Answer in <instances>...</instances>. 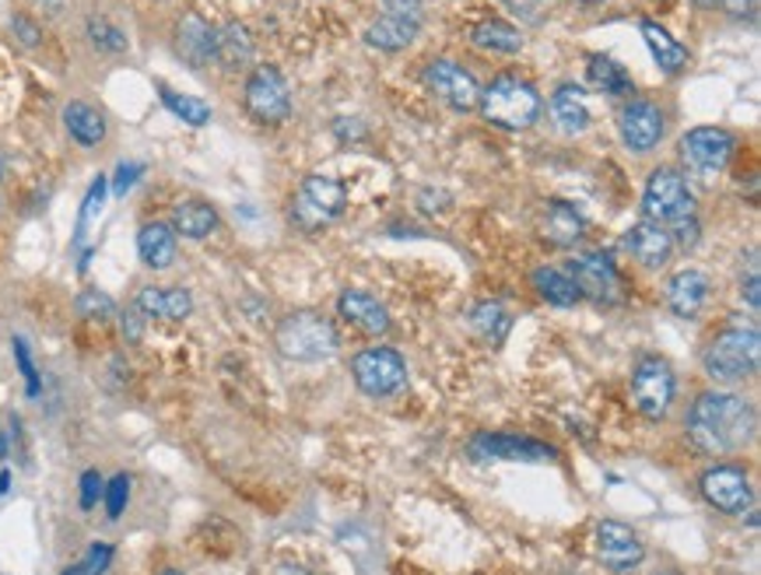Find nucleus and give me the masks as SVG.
Masks as SVG:
<instances>
[{"instance_id":"obj_2","label":"nucleus","mask_w":761,"mask_h":575,"mask_svg":"<svg viewBox=\"0 0 761 575\" xmlns=\"http://www.w3.org/2000/svg\"><path fill=\"white\" fill-rule=\"evenodd\" d=\"M478 106H481V117L491 127L512 130V133L534 127L541 120V109H544L537 88L523 78H517V74H499L488 88H481Z\"/></svg>"},{"instance_id":"obj_49","label":"nucleus","mask_w":761,"mask_h":575,"mask_svg":"<svg viewBox=\"0 0 761 575\" xmlns=\"http://www.w3.org/2000/svg\"><path fill=\"white\" fill-rule=\"evenodd\" d=\"M719 4L727 8L730 14H737V18H744V14L754 11V0H719Z\"/></svg>"},{"instance_id":"obj_15","label":"nucleus","mask_w":761,"mask_h":575,"mask_svg":"<svg viewBox=\"0 0 761 575\" xmlns=\"http://www.w3.org/2000/svg\"><path fill=\"white\" fill-rule=\"evenodd\" d=\"M618 130H621V141L628 144V151L645 155V151H653L660 144V138H663V112L653 102L632 99L621 109Z\"/></svg>"},{"instance_id":"obj_48","label":"nucleus","mask_w":761,"mask_h":575,"mask_svg":"<svg viewBox=\"0 0 761 575\" xmlns=\"http://www.w3.org/2000/svg\"><path fill=\"white\" fill-rule=\"evenodd\" d=\"M387 8H390L393 14H411V18H422L425 0H387Z\"/></svg>"},{"instance_id":"obj_29","label":"nucleus","mask_w":761,"mask_h":575,"mask_svg":"<svg viewBox=\"0 0 761 575\" xmlns=\"http://www.w3.org/2000/svg\"><path fill=\"white\" fill-rule=\"evenodd\" d=\"M64 127L81 148H95L106 141V117L88 102H70L64 109Z\"/></svg>"},{"instance_id":"obj_22","label":"nucleus","mask_w":761,"mask_h":575,"mask_svg":"<svg viewBox=\"0 0 761 575\" xmlns=\"http://www.w3.org/2000/svg\"><path fill=\"white\" fill-rule=\"evenodd\" d=\"M134 305L151 319H186L194 313V295L186 288H141Z\"/></svg>"},{"instance_id":"obj_51","label":"nucleus","mask_w":761,"mask_h":575,"mask_svg":"<svg viewBox=\"0 0 761 575\" xmlns=\"http://www.w3.org/2000/svg\"><path fill=\"white\" fill-rule=\"evenodd\" d=\"M274 575H309V572H306V568H298V565H281Z\"/></svg>"},{"instance_id":"obj_1","label":"nucleus","mask_w":761,"mask_h":575,"mask_svg":"<svg viewBox=\"0 0 761 575\" xmlns=\"http://www.w3.org/2000/svg\"><path fill=\"white\" fill-rule=\"evenodd\" d=\"M754 408L751 400L737 393L709 390L702 393L688 411V438L698 453L706 456H727L744 449L754 438Z\"/></svg>"},{"instance_id":"obj_31","label":"nucleus","mask_w":761,"mask_h":575,"mask_svg":"<svg viewBox=\"0 0 761 575\" xmlns=\"http://www.w3.org/2000/svg\"><path fill=\"white\" fill-rule=\"evenodd\" d=\"M534 288H537V295L547 305H558V310H568V305H576L583 299L576 281L568 278L565 271H555V267H537V271H534Z\"/></svg>"},{"instance_id":"obj_21","label":"nucleus","mask_w":761,"mask_h":575,"mask_svg":"<svg viewBox=\"0 0 761 575\" xmlns=\"http://www.w3.org/2000/svg\"><path fill=\"white\" fill-rule=\"evenodd\" d=\"M417 32H422V18L387 11L383 18H376V22L369 25L366 43H369V46H376V50L396 53V50H407V46L417 40Z\"/></svg>"},{"instance_id":"obj_16","label":"nucleus","mask_w":761,"mask_h":575,"mask_svg":"<svg viewBox=\"0 0 761 575\" xmlns=\"http://www.w3.org/2000/svg\"><path fill=\"white\" fill-rule=\"evenodd\" d=\"M597 554H600V562L611 568V572H632L642 565L645 558V547L642 541L635 536L632 527H624V523H615V520H604L597 527Z\"/></svg>"},{"instance_id":"obj_12","label":"nucleus","mask_w":761,"mask_h":575,"mask_svg":"<svg viewBox=\"0 0 761 575\" xmlns=\"http://www.w3.org/2000/svg\"><path fill=\"white\" fill-rule=\"evenodd\" d=\"M425 85L435 99L446 102L453 112H470L481 99V85L474 82V74L453 61H432L425 67Z\"/></svg>"},{"instance_id":"obj_25","label":"nucleus","mask_w":761,"mask_h":575,"mask_svg":"<svg viewBox=\"0 0 761 575\" xmlns=\"http://www.w3.org/2000/svg\"><path fill=\"white\" fill-rule=\"evenodd\" d=\"M138 253L151 271H165L176 260V232L165 221H148L138 232Z\"/></svg>"},{"instance_id":"obj_26","label":"nucleus","mask_w":761,"mask_h":575,"mask_svg":"<svg viewBox=\"0 0 761 575\" xmlns=\"http://www.w3.org/2000/svg\"><path fill=\"white\" fill-rule=\"evenodd\" d=\"M215 61L228 70H239L253 61V35L246 25L228 22L225 29H218L215 35Z\"/></svg>"},{"instance_id":"obj_45","label":"nucleus","mask_w":761,"mask_h":575,"mask_svg":"<svg viewBox=\"0 0 761 575\" xmlns=\"http://www.w3.org/2000/svg\"><path fill=\"white\" fill-rule=\"evenodd\" d=\"M11 29L18 32V40H22L25 46H40V25H35V22H29V18H22V14H18L14 22H11Z\"/></svg>"},{"instance_id":"obj_54","label":"nucleus","mask_w":761,"mask_h":575,"mask_svg":"<svg viewBox=\"0 0 761 575\" xmlns=\"http://www.w3.org/2000/svg\"><path fill=\"white\" fill-rule=\"evenodd\" d=\"M4 456H8V438L0 435V459H4Z\"/></svg>"},{"instance_id":"obj_23","label":"nucleus","mask_w":761,"mask_h":575,"mask_svg":"<svg viewBox=\"0 0 761 575\" xmlns=\"http://www.w3.org/2000/svg\"><path fill=\"white\" fill-rule=\"evenodd\" d=\"M639 32H642V40H645V46H650L653 61H656V67L663 74H671V78H674V74H681L684 67H688V50H684L663 25H656V22L645 18V22H639Z\"/></svg>"},{"instance_id":"obj_52","label":"nucleus","mask_w":761,"mask_h":575,"mask_svg":"<svg viewBox=\"0 0 761 575\" xmlns=\"http://www.w3.org/2000/svg\"><path fill=\"white\" fill-rule=\"evenodd\" d=\"M11 491V474L4 470V474H0V495H8Z\"/></svg>"},{"instance_id":"obj_14","label":"nucleus","mask_w":761,"mask_h":575,"mask_svg":"<svg viewBox=\"0 0 761 575\" xmlns=\"http://www.w3.org/2000/svg\"><path fill=\"white\" fill-rule=\"evenodd\" d=\"M470 453L478 459H523V464H544V459H555V446L537 443V438L526 435H499V432H481L474 435Z\"/></svg>"},{"instance_id":"obj_37","label":"nucleus","mask_w":761,"mask_h":575,"mask_svg":"<svg viewBox=\"0 0 761 575\" xmlns=\"http://www.w3.org/2000/svg\"><path fill=\"white\" fill-rule=\"evenodd\" d=\"M112 562V547L109 544H91L88 554H85V562L78 565H70L64 575H102Z\"/></svg>"},{"instance_id":"obj_38","label":"nucleus","mask_w":761,"mask_h":575,"mask_svg":"<svg viewBox=\"0 0 761 575\" xmlns=\"http://www.w3.org/2000/svg\"><path fill=\"white\" fill-rule=\"evenodd\" d=\"M102 495H106L109 520H120L123 509H127V498H130V474H117V477H112Z\"/></svg>"},{"instance_id":"obj_32","label":"nucleus","mask_w":761,"mask_h":575,"mask_svg":"<svg viewBox=\"0 0 761 575\" xmlns=\"http://www.w3.org/2000/svg\"><path fill=\"white\" fill-rule=\"evenodd\" d=\"M589 85L604 95H618V99L635 91L632 74H628L615 56H589Z\"/></svg>"},{"instance_id":"obj_56","label":"nucleus","mask_w":761,"mask_h":575,"mask_svg":"<svg viewBox=\"0 0 761 575\" xmlns=\"http://www.w3.org/2000/svg\"><path fill=\"white\" fill-rule=\"evenodd\" d=\"M162 575H183V572H176V568H165Z\"/></svg>"},{"instance_id":"obj_5","label":"nucleus","mask_w":761,"mask_h":575,"mask_svg":"<svg viewBox=\"0 0 761 575\" xmlns=\"http://www.w3.org/2000/svg\"><path fill=\"white\" fill-rule=\"evenodd\" d=\"M348 207V194L337 180L327 176H306L292 197V221L302 232H323L330 221H337Z\"/></svg>"},{"instance_id":"obj_47","label":"nucleus","mask_w":761,"mask_h":575,"mask_svg":"<svg viewBox=\"0 0 761 575\" xmlns=\"http://www.w3.org/2000/svg\"><path fill=\"white\" fill-rule=\"evenodd\" d=\"M740 292L748 295V305H751V310H758V305H761V292H758V263H751L748 281L740 284Z\"/></svg>"},{"instance_id":"obj_36","label":"nucleus","mask_w":761,"mask_h":575,"mask_svg":"<svg viewBox=\"0 0 761 575\" xmlns=\"http://www.w3.org/2000/svg\"><path fill=\"white\" fill-rule=\"evenodd\" d=\"M78 313L85 319H109V316H117V302L102 295L99 288H88V292L78 295Z\"/></svg>"},{"instance_id":"obj_13","label":"nucleus","mask_w":761,"mask_h":575,"mask_svg":"<svg viewBox=\"0 0 761 575\" xmlns=\"http://www.w3.org/2000/svg\"><path fill=\"white\" fill-rule=\"evenodd\" d=\"M698 488H702V495H706V502L719 512L737 516V512L751 509V477L733 464L709 467L706 474H702Z\"/></svg>"},{"instance_id":"obj_27","label":"nucleus","mask_w":761,"mask_h":575,"mask_svg":"<svg viewBox=\"0 0 761 575\" xmlns=\"http://www.w3.org/2000/svg\"><path fill=\"white\" fill-rule=\"evenodd\" d=\"M541 236L555 246H576L583 236V218L576 215L573 204L565 200H551L544 210V221H541Z\"/></svg>"},{"instance_id":"obj_39","label":"nucleus","mask_w":761,"mask_h":575,"mask_svg":"<svg viewBox=\"0 0 761 575\" xmlns=\"http://www.w3.org/2000/svg\"><path fill=\"white\" fill-rule=\"evenodd\" d=\"M14 358H18V369H22V376H25L29 397H40V372H35L32 355H29V344L22 337H14Z\"/></svg>"},{"instance_id":"obj_9","label":"nucleus","mask_w":761,"mask_h":575,"mask_svg":"<svg viewBox=\"0 0 761 575\" xmlns=\"http://www.w3.org/2000/svg\"><path fill=\"white\" fill-rule=\"evenodd\" d=\"M351 372L361 393L369 397H393L407 387V361L393 348H366L351 361Z\"/></svg>"},{"instance_id":"obj_11","label":"nucleus","mask_w":761,"mask_h":575,"mask_svg":"<svg viewBox=\"0 0 761 575\" xmlns=\"http://www.w3.org/2000/svg\"><path fill=\"white\" fill-rule=\"evenodd\" d=\"M568 278L576 281L579 295L594 299L600 305H618L624 299V281L618 274V267L604 253H579L568 263Z\"/></svg>"},{"instance_id":"obj_18","label":"nucleus","mask_w":761,"mask_h":575,"mask_svg":"<svg viewBox=\"0 0 761 575\" xmlns=\"http://www.w3.org/2000/svg\"><path fill=\"white\" fill-rule=\"evenodd\" d=\"M624 246L628 253H632L642 267H650V271H656V267H663L671 260L674 253V242H671V232L656 221H639L624 232Z\"/></svg>"},{"instance_id":"obj_44","label":"nucleus","mask_w":761,"mask_h":575,"mask_svg":"<svg viewBox=\"0 0 761 575\" xmlns=\"http://www.w3.org/2000/svg\"><path fill=\"white\" fill-rule=\"evenodd\" d=\"M505 8H509L512 14H520L523 22H541L544 0H505Z\"/></svg>"},{"instance_id":"obj_35","label":"nucleus","mask_w":761,"mask_h":575,"mask_svg":"<svg viewBox=\"0 0 761 575\" xmlns=\"http://www.w3.org/2000/svg\"><path fill=\"white\" fill-rule=\"evenodd\" d=\"M88 35H91V43L99 46L102 53H123L127 50V35L117 25L102 22V18H91V22H88Z\"/></svg>"},{"instance_id":"obj_3","label":"nucleus","mask_w":761,"mask_h":575,"mask_svg":"<svg viewBox=\"0 0 761 575\" xmlns=\"http://www.w3.org/2000/svg\"><path fill=\"white\" fill-rule=\"evenodd\" d=\"M761 361V337L754 327H727L719 330L706 351H702V369L713 382L722 387H733V382H744L748 376L758 372Z\"/></svg>"},{"instance_id":"obj_40","label":"nucleus","mask_w":761,"mask_h":575,"mask_svg":"<svg viewBox=\"0 0 761 575\" xmlns=\"http://www.w3.org/2000/svg\"><path fill=\"white\" fill-rule=\"evenodd\" d=\"M102 491H106V485H102L99 470H85V474H81V498H78L81 509H85V512H91L95 506H99Z\"/></svg>"},{"instance_id":"obj_33","label":"nucleus","mask_w":761,"mask_h":575,"mask_svg":"<svg viewBox=\"0 0 761 575\" xmlns=\"http://www.w3.org/2000/svg\"><path fill=\"white\" fill-rule=\"evenodd\" d=\"M470 327H474V334H478L485 344H502L505 334H509V327H512V316L502 310L499 302H481V305H474Z\"/></svg>"},{"instance_id":"obj_6","label":"nucleus","mask_w":761,"mask_h":575,"mask_svg":"<svg viewBox=\"0 0 761 575\" xmlns=\"http://www.w3.org/2000/svg\"><path fill=\"white\" fill-rule=\"evenodd\" d=\"M642 210H645V221H656V225H674L695 215V197H692V186L688 180L681 176L677 169H656L650 183H645V194H642Z\"/></svg>"},{"instance_id":"obj_7","label":"nucleus","mask_w":761,"mask_h":575,"mask_svg":"<svg viewBox=\"0 0 761 575\" xmlns=\"http://www.w3.org/2000/svg\"><path fill=\"white\" fill-rule=\"evenodd\" d=\"M681 162L688 165V172L702 180H713L719 172H727L733 151H737V138L722 127H695L681 138Z\"/></svg>"},{"instance_id":"obj_50","label":"nucleus","mask_w":761,"mask_h":575,"mask_svg":"<svg viewBox=\"0 0 761 575\" xmlns=\"http://www.w3.org/2000/svg\"><path fill=\"white\" fill-rule=\"evenodd\" d=\"M337 138H361V133H366V130H361V123H351L348 127V120H337Z\"/></svg>"},{"instance_id":"obj_8","label":"nucleus","mask_w":761,"mask_h":575,"mask_svg":"<svg viewBox=\"0 0 761 575\" xmlns=\"http://www.w3.org/2000/svg\"><path fill=\"white\" fill-rule=\"evenodd\" d=\"M246 112L257 120V123H284L292 112V91L289 82H284V74L271 64H260L253 67V74L246 78Z\"/></svg>"},{"instance_id":"obj_57","label":"nucleus","mask_w":761,"mask_h":575,"mask_svg":"<svg viewBox=\"0 0 761 575\" xmlns=\"http://www.w3.org/2000/svg\"><path fill=\"white\" fill-rule=\"evenodd\" d=\"M0 176H4V165H0Z\"/></svg>"},{"instance_id":"obj_20","label":"nucleus","mask_w":761,"mask_h":575,"mask_svg":"<svg viewBox=\"0 0 761 575\" xmlns=\"http://www.w3.org/2000/svg\"><path fill=\"white\" fill-rule=\"evenodd\" d=\"M706 302H709V278L702 271H692V267H688V271H677L667 281V305H671L674 316L695 319Z\"/></svg>"},{"instance_id":"obj_46","label":"nucleus","mask_w":761,"mask_h":575,"mask_svg":"<svg viewBox=\"0 0 761 575\" xmlns=\"http://www.w3.org/2000/svg\"><path fill=\"white\" fill-rule=\"evenodd\" d=\"M138 176H141V165H134V162L120 165V169H117V183H112V189H117V197H123L127 189L138 183Z\"/></svg>"},{"instance_id":"obj_4","label":"nucleus","mask_w":761,"mask_h":575,"mask_svg":"<svg viewBox=\"0 0 761 575\" xmlns=\"http://www.w3.org/2000/svg\"><path fill=\"white\" fill-rule=\"evenodd\" d=\"M274 344L289 361H323V358L337 355L340 337H337V327L327 316L302 310V313H292L278 323Z\"/></svg>"},{"instance_id":"obj_30","label":"nucleus","mask_w":761,"mask_h":575,"mask_svg":"<svg viewBox=\"0 0 761 575\" xmlns=\"http://www.w3.org/2000/svg\"><path fill=\"white\" fill-rule=\"evenodd\" d=\"M470 43L485 50V53H520L523 50V35L520 29H512L509 22H499V18H491V22H481L470 29Z\"/></svg>"},{"instance_id":"obj_17","label":"nucleus","mask_w":761,"mask_h":575,"mask_svg":"<svg viewBox=\"0 0 761 575\" xmlns=\"http://www.w3.org/2000/svg\"><path fill=\"white\" fill-rule=\"evenodd\" d=\"M337 313H340V319L348 323V327L369 334V337H383L390 330L387 305L379 302L376 295H369V292H358V288H348V292L337 299Z\"/></svg>"},{"instance_id":"obj_43","label":"nucleus","mask_w":761,"mask_h":575,"mask_svg":"<svg viewBox=\"0 0 761 575\" xmlns=\"http://www.w3.org/2000/svg\"><path fill=\"white\" fill-rule=\"evenodd\" d=\"M123 334L130 344H138L144 337V313L138 310V305H130V310L123 313Z\"/></svg>"},{"instance_id":"obj_55","label":"nucleus","mask_w":761,"mask_h":575,"mask_svg":"<svg viewBox=\"0 0 761 575\" xmlns=\"http://www.w3.org/2000/svg\"><path fill=\"white\" fill-rule=\"evenodd\" d=\"M579 4H604V0H579Z\"/></svg>"},{"instance_id":"obj_42","label":"nucleus","mask_w":761,"mask_h":575,"mask_svg":"<svg viewBox=\"0 0 761 575\" xmlns=\"http://www.w3.org/2000/svg\"><path fill=\"white\" fill-rule=\"evenodd\" d=\"M102 200H106V176H99V180L91 183V189H88L85 207H81V232H85V225L102 210Z\"/></svg>"},{"instance_id":"obj_34","label":"nucleus","mask_w":761,"mask_h":575,"mask_svg":"<svg viewBox=\"0 0 761 575\" xmlns=\"http://www.w3.org/2000/svg\"><path fill=\"white\" fill-rule=\"evenodd\" d=\"M159 95H162L165 109L173 112V117H180L183 123H189V127H207V123H211V106L194 99V95L173 91L168 85H159Z\"/></svg>"},{"instance_id":"obj_10","label":"nucleus","mask_w":761,"mask_h":575,"mask_svg":"<svg viewBox=\"0 0 761 575\" xmlns=\"http://www.w3.org/2000/svg\"><path fill=\"white\" fill-rule=\"evenodd\" d=\"M632 400H635L639 414H645L650 421L667 417L674 404V372L667 361L656 355L639 358V366L632 372Z\"/></svg>"},{"instance_id":"obj_19","label":"nucleus","mask_w":761,"mask_h":575,"mask_svg":"<svg viewBox=\"0 0 761 575\" xmlns=\"http://www.w3.org/2000/svg\"><path fill=\"white\" fill-rule=\"evenodd\" d=\"M215 35L218 29L207 25L200 14H186L176 25V53L189 67H207L215 61Z\"/></svg>"},{"instance_id":"obj_28","label":"nucleus","mask_w":761,"mask_h":575,"mask_svg":"<svg viewBox=\"0 0 761 575\" xmlns=\"http://www.w3.org/2000/svg\"><path fill=\"white\" fill-rule=\"evenodd\" d=\"M218 228V210L207 200H183L173 210V232L183 239H207Z\"/></svg>"},{"instance_id":"obj_41","label":"nucleus","mask_w":761,"mask_h":575,"mask_svg":"<svg viewBox=\"0 0 761 575\" xmlns=\"http://www.w3.org/2000/svg\"><path fill=\"white\" fill-rule=\"evenodd\" d=\"M667 232H671V242L692 249V246H698V232H702V228H698V218L692 215V218H684V221H674Z\"/></svg>"},{"instance_id":"obj_24","label":"nucleus","mask_w":761,"mask_h":575,"mask_svg":"<svg viewBox=\"0 0 761 575\" xmlns=\"http://www.w3.org/2000/svg\"><path fill=\"white\" fill-rule=\"evenodd\" d=\"M551 120L562 133H583L589 127V106H586V91L579 85H562L551 95Z\"/></svg>"},{"instance_id":"obj_53","label":"nucleus","mask_w":761,"mask_h":575,"mask_svg":"<svg viewBox=\"0 0 761 575\" xmlns=\"http://www.w3.org/2000/svg\"><path fill=\"white\" fill-rule=\"evenodd\" d=\"M695 8H702V11H709V8H716V0H692Z\"/></svg>"}]
</instances>
